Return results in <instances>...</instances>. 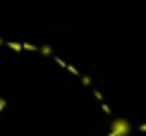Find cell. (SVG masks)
Instances as JSON below:
<instances>
[{
	"instance_id": "1",
	"label": "cell",
	"mask_w": 146,
	"mask_h": 136,
	"mask_svg": "<svg viewBox=\"0 0 146 136\" xmlns=\"http://www.w3.org/2000/svg\"><path fill=\"white\" fill-rule=\"evenodd\" d=\"M110 134L113 136H129L132 134V124L127 119H113L110 122Z\"/></svg>"
}]
</instances>
